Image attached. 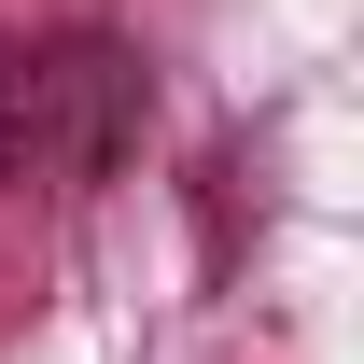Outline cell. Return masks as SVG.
I'll return each mask as SVG.
<instances>
[{"instance_id":"obj_2","label":"cell","mask_w":364,"mask_h":364,"mask_svg":"<svg viewBox=\"0 0 364 364\" xmlns=\"http://www.w3.org/2000/svg\"><path fill=\"white\" fill-rule=\"evenodd\" d=\"M0 154H14V140H0Z\"/></svg>"},{"instance_id":"obj_1","label":"cell","mask_w":364,"mask_h":364,"mask_svg":"<svg viewBox=\"0 0 364 364\" xmlns=\"http://www.w3.org/2000/svg\"><path fill=\"white\" fill-rule=\"evenodd\" d=\"M28 98H56V112H70V127L43 140V154H56V168H70V182H85L98 154H112V127H127V70H112V56H98V43H70V56H56V70H28Z\"/></svg>"}]
</instances>
